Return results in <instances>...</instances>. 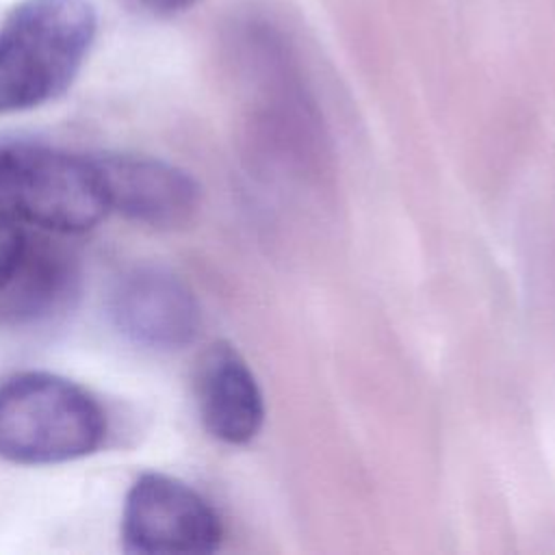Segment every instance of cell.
Instances as JSON below:
<instances>
[{"label": "cell", "mask_w": 555, "mask_h": 555, "mask_svg": "<svg viewBox=\"0 0 555 555\" xmlns=\"http://www.w3.org/2000/svg\"><path fill=\"white\" fill-rule=\"evenodd\" d=\"M89 0H22L0 26V113L59 98L95 37Z\"/></svg>", "instance_id": "cell-1"}, {"label": "cell", "mask_w": 555, "mask_h": 555, "mask_svg": "<svg viewBox=\"0 0 555 555\" xmlns=\"http://www.w3.org/2000/svg\"><path fill=\"white\" fill-rule=\"evenodd\" d=\"M106 418L78 384L46 371H24L0 384V457L24 464H63L100 449Z\"/></svg>", "instance_id": "cell-2"}, {"label": "cell", "mask_w": 555, "mask_h": 555, "mask_svg": "<svg viewBox=\"0 0 555 555\" xmlns=\"http://www.w3.org/2000/svg\"><path fill=\"white\" fill-rule=\"evenodd\" d=\"M0 212L52 234H78L111 210L93 158L0 139Z\"/></svg>", "instance_id": "cell-3"}, {"label": "cell", "mask_w": 555, "mask_h": 555, "mask_svg": "<svg viewBox=\"0 0 555 555\" xmlns=\"http://www.w3.org/2000/svg\"><path fill=\"white\" fill-rule=\"evenodd\" d=\"M221 540L219 514L189 483L163 473H143L130 486L121 514L126 553L208 555Z\"/></svg>", "instance_id": "cell-4"}, {"label": "cell", "mask_w": 555, "mask_h": 555, "mask_svg": "<svg viewBox=\"0 0 555 555\" xmlns=\"http://www.w3.org/2000/svg\"><path fill=\"white\" fill-rule=\"evenodd\" d=\"M115 327L147 349L173 351L191 345L202 325L193 291L167 269L137 267L111 295Z\"/></svg>", "instance_id": "cell-5"}, {"label": "cell", "mask_w": 555, "mask_h": 555, "mask_svg": "<svg viewBox=\"0 0 555 555\" xmlns=\"http://www.w3.org/2000/svg\"><path fill=\"white\" fill-rule=\"evenodd\" d=\"M104 182L108 210L156 230L186 225L202 204L197 180L184 169L152 156H93Z\"/></svg>", "instance_id": "cell-6"}, {"label": "cell", "mask_w": 555, "mask_h": 555, "mask_svg": "<svg viewBox=\"0 0 555 555\" xmlns=\"http://www.w3.org/2000/svg\"><path fill=\"white\" fill-rule=\"evenodd\" d=\"M195 397L206 431L225 444H247L262 429V390L245 358L225 340L212 343L197 360Z\"/></svg>", "instance_id": "cell-7"}, {"label": "cell", "mask_w": 555, "mask_h": 555, "mask_svg": "<svg viewBox=\"0 0 555 555\" xmlns=\"http://www.w3.org/2000/svg\"><path fill=\"white\" fill-rule=\"evenodd\" d=\"M76 258L46 236H28L22 256L0 288V321L33 323L67 308L78 293Z\"/></svg>", "instance_id": "cell-8"}, {"label": "cell", "mask_w": 555, "mask_h": 555, "mask_svg": "<svg viewBox=\"0 0 555 555\" xmlns=\"http://www.w3.org/2000/svg\"><path fill=\"white\" fill-rule=\"evenodd\" d=\"M26 243V232L17 225L15 219L0 212V288L11 278L22 249Z\"/></svg>", "instance_id": "cell-9"}, {"label": "cell", "mask_w": 555, "mask_h": 555, "mask_svg": "<svg viewBox=\"0 0 555 555\" xmlns=\"http://www.w3.org/2000/svg\"><path fill=\"white\" fill-rule=\"evenodd\" d=\"M134 2L156 15H173V13L186 11L189 7L197 4L199 0H134Z\"/></svg>", "instance_id": "cell-10"}]
</instances>
